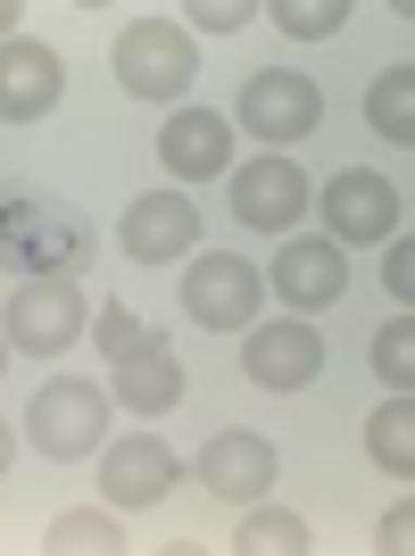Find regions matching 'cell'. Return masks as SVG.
I'll return each instance as SVG.
<instances>
[{
    "instance_id": "obj_17",
    "label": "cell",
    "mask_w": 415,
    "mask_h": 556,
    "mask_svg": "<svg viewBox=\"0 0 415 556\" xmlns=\"http://www.w3.org/2000/svg\"><path fill=\"white\" fill-rule=\"evenodd\" d=\"M366 457L382 465V473H399V482L415 473V407H407V391H399L391 407L366 424Z\"/></svg>"
},
{
    "instance_id": "obj_22",
    "label": "cell",
    "mask_w": 415,
    "mask_h": 556,
    "mask_svg": "<svg viewBox=\"0 0 415 556\" xmlns=\"http://www.w3.org/2000/svg\"><path fill=\"white\" fill-rule=\"evenodd\" d=\"M374 374H382L391 391H407V382H415V325H407V316L374 332Z\"/></svg>"
},
{
    "instance_id": "obj_16",
    "label": "cell",
    "mask_w": 415,
    "mask_h": 556,
    "mask_svg": "<svg viewBox=\"0 0 415 556\" xmlns=\"http://www.w3.org/2000/svg\"><path fill=\"white\" fill-rule=\"evenodd\" d=\"M200 482L216 490V498H232V507L266 498V490H275V448H266V432H216V441L200 448Z\"/></svg>"
},
{
    "instance_id": "obj_2",
    "label": "cell",
    "mask_w": 415,
    "mask_h": 556,
    "mask_svg": "<svg viewBox=\"0 0 415 556\" xmlns=\"http://www.w3.org/2000/svg\"><path fill=\"white\" fill-rule=\"evenodd\" d=\"M200 75V42L175 17H134L116 34V84L134 100H184V84Z\"/></svg>"
},
{
    "instance_id": "obj_29",
    "label": "cell",
    "mask_w": 415,
    "mask_h": 556,
    "mask_svg": "<svg viewBox=\"0 0 415 556\" xmlns=\"http://www.w3.org/2000/svg\"><path fill=\"white\" fill-rule=\"evenodd\" d=\"M0 366H9V349H0Z\"/></svg>"
},
{
    "instance_id": "obj_21",
    "label": "cell",
    "mask_w": 415,
    "mask_h": 556,
    "mask_svg": "<svg viewBox=\"0 0 415 556\" xmlns=\"http://www.w3.org/2000/svg\"><path fill=\"white\" fill-rule=\"evenodd\" d=\"M116 507H75V515H59L50 523V548H116Z\"/></svg>"
},
{
    "instance_id": "obj_10",
    "label": "cell",
    "mask_w": 415,
    "mask_h": 556,
    "mask_svg": "<svg viewBox=\"0 0 415 556\" xmlns=\"http://www.w3.org/2000/svg\"><path fill=\"white\" fill-rule=\"evenodd\" d=\"M116 241H125L134 266H175V257L200 250V208H191L184 191H141L134 208H125V225H116Z\"/></svg>"
},
{
    "instance_id": "obj_28",
    "label": "cell",
    "mask_w": 415,
    "mask_h": 556,
    "mask_svg": "<svg viewBox=\"0 0 415 556\" xmlns=\"http://www.w3.org/2000/svg\"><path fill=\"white\" fill-rule=\"evenodd\" d=\"M9 457H17V441H9V424H0V482H9Z\"/></svg>"
},
{
    "instance_id": "obj_20",
    "label": "cell",
    "mask_w": 415,
    "mask_h": 556,
    "mask_svg": "<svg viewBox=\"0 0 415 556\" xmlns=\"http://www.w3.org/2000/svg\"><path fill=\"white\" fill-rule=\"evenodd\" d=\"M266 17H275L291 42H332V34L349 25V9H341V0H275Z\"/></svg>"
},
{
    "instance_id": "obj_27",
    "label": "cell",
    "mask_w": 415,
    "mask_h": 556,
    "mask_svg": "<svg viewBox=\"0 0 415 556\" xmlns=\"http://www.w3.org/2000/svg\"><path fill=\"white\" fill-rule=\"evenodd\" d=\"M17 17H25L17 0H0V42H17Z\"/></svg>"
},
{
    "instance_id": "obj_14",
    "label": "cell",
    "mask_w": 415,
    "mask_h": 556,
    "mask_svg": "<svg viewBox=\"0 0 415 556\" xmlns=\"http://www.w3.org/2000/svg\"><path fill=\"white\" fill-rule=\"evenodd\" d=\"M159 159L175 184H208V175H225L232 166V125L216 109H175L159 125Z\"/></svg>"
},
{
    "instance_id": "obj_6",
    "label": "cell",
    "mask_w": 415,
    "mask_h": 556,
    "mask_svg": "<svg viewBox=\"0 0 415 556\" xmlns=\"http://www.w3.org/2000/svg\"><path fill=\"white\" fill-rule=\"evenodd\" d=\"M84 325H92V316H84L75 275H25L17 291H9V349L50 357V349H75V332H84Z\"/></svg>"
},
{
    "instance_id": "obj_19",
    "label": "cell",
    "mask_w": 415,
    "mask_h": 556,
    "mask_svg": "<svg viewBox=\"0 0 415 556\" xmlns=\"http://www.w3.org/2000/svg\"><path fill=\"white\" fill-rule=\"evenodd\" d=\"M241 548H257V556H300L307 548V523L291 507H250V515H241Z\"/></svg>"
},
{
    "instance_id": "obj_25",
    "label": "cell",
    "mask_w": 415,
    "mask_h": 556,
    "mask_svg": "<svg viewBox=\"0 0 415 556\" xmlns=\"http://www.w3.org/2000/svg\"><path fill=\"white\" fill-rule=\"evenodd\" d=\"M382 282H391V291H399V307L415 300V241H407V232H399V241H391V266H382Z\"/></svg>"
},
{
    "instance_id": "obj_7",
    "label": "cell",
    "mask_w": 415,
    "mask_h": 556,
    "mask_svg": "<svg viewBox=\"0 0 415 556\" xmlns=\"http://www.w3.org/2000/svg\"><path fill=\"white\" fill-rule=\"evenodd\" d=\"M175 482H184V457H175L159 432H134V441H109V448H100V498H109L116 515H125V507H134V515L159 507Z\"/></svg>"
},
{
    "instance_id": "obj_23",
    "label": "cell",
    "mask_w": 415,
    "mask_h": 556,
    "mask_svg": "<svg viewBox=\"0 0 415 556\" xmlns=\"http://www.w3.org/2000/svg\"><path fill=\"white\" fill-rule=\"evenodd\" d=\"M184 17H200V34H241L250 17H266L257 0H191Z\"/></svg>"
},
{
    "instance_id": "obj_11",
    "label": "cell",
    "mask_w": 415,
    "mask_h": 556,
    "mask_svg": "<svg viewBox=\"0 0 415 556\" xmlns=\"http://www.w3.org/2000/svg\"><path fill=\"white\" fill-rule=\"evenodd\" d=\"M266 291H275L282 307H300V316L332 307V300L349 291V257H341V241H282L275 266H266Z\"/></svg>"
},
{
    "instance_id": "obj_5",
    "label": "cell",
    "mask_w": 415,
    "mask_h": 556,
    "mask_svg": "<svg viewBox=\"0 0 415 556\" xmlns=\"http://www.w3.org/2000/svg\"><path fill=\"white\" fill-rule=\"evenodd\" d=\"M257 300H266V275L232 250H200V266L184 275V316L208 332H241L257 316Z\"/></svg>"
},
{
    "instance_id": "obj_8",
    "label": "cell",
    "mask_w": 415,
    "mask_h": 556,
    "mask_svg": "<svg viewBox=\"0 0 415 556\" xmlns=\"http://www.w3.org/2000/svg\"><path fill=\"white\" fill-rule=\"evenodd\" d=\"M399 232V184L374 166H341L324 184V241H391Z\"/></svg>"
},
{
    "instance_id": "obj_1",
    "label": "cell",
    "mask_w": 415,
    "mask_h": 556,
    "mask_svg": "<svg viewBox=\"0 0 415 556\" xmlns=\"http://www.w3.org/2000/svg\"><path fill=\"white\" fill-rule=\"evenodd\" d=\"M0 250L17 257L25 275H84V225L75 208L42 200V191H0Z\"/></svg>"
},
{
    "instance_id": "obj_26",
    "label": "cell",
    "mask_w": 415,
    "mask_h": 556,
    "mask_svg": "<svg viewBox=\"0 0 415 556\" xmlns=\"http://www.w3.org/2000/svg\"><path fill=\"white\" fill-rule=\"evenodd\" d=\"M407 540H415V507L399 498V507L382 515V548H407Z\"/></svg>"
},
{
    "instance_id": "obj_24",
    "label": "cell",
    "mask_w": 415,
    "mask_h": 556,
    "mask_svg": "<svg viewBox=\"0 0 415 556\" xmlns=\"http://www.w3.org/2000/svg\"><path fill=\"white\" fill-rule=\"evenodd\" d=\"M92 341L109 349V357H125V349L141 341V325H134V307H100V316H92Z\"/></svg>"
},
{
    "instance_id": "obj_18",
    "label": "cell",
    "mask_w": 415,
    "mask_h": 556,
    "mask_svg": "<svg viewBox=\"0 0 415 556\" xmlns=\"http://www.w3.org/2000/svg\"><path fill=\"white\" fill-rule=\"evenodd\" d=\"M366 125H374L382 141H399V150L415 141V75H407V67L374 75V92H366Z\"/></svg>"
},
{
    "instance_id": "obj_15",
    "label": "cell",
    "mask_w": 415,
    "mask_h": 556,
    "mask_svg": "<svg viewBox=\"0 0 415 556\" xmlns=\"http://www.w3.org/2000/svg\"><path fill=\"white\" fill-rule=\"evenodd\" d=\"M59 84H67V75H59V50L50 42H0V116H9V125H34V116H50L59 109Z\"/></svg>"
},
{
    "instance_id": "obj_3",
    "label": "cell",
    "mask_w": 415,
    "mask_h": 556,
    "mask_svg": "<svg viewBox=\"0 0 415 556\" xmlns=\"http://www.w3.org/2000/svg\"><path fill=\"white\" fill-rule=\"evenodd\" d=\"M25 441L42 448L50 465H67V457H92L100 441H109V391L100 382H42L34 391V407H25Z\"/></svg>"
},
{
    "instance_id": "obj_13",
    "label": "cell",
    "mask_w": 415,
    "mask_h": 556,
    "mask_svg": "<svg viewBox=\"0 0 415 556\" xmlns=\"http://www.w3.org/2000/svg\"><path fill=\"white\" fill-rule=\"evenodd\" d=\"M109 399L125 407V416H175V399H184V357H175L159 332H141V341L116 357Z\"/></svg>"
},
{
    "instance_id": "obj_4",
    "label": "cell",
    "mask_w": 415,
    "mask_h": 556,
    "mask_svg": "<svg viewBox=\"0 0 415 556\" xmlns=\"http://www.w3.org/2000/svg\"><path fill=\"white\" fill-rule=\"evenodd\" d=\"M241 125H250L266 150H291V141H307L324 125V92L307 84L300 67H257L250 84H241Z\"/></svg>"
},
{
    "instance_id": "obj_9",
    "label": "cell",
    "mask_w": 415,
    "mask_h": 556,
    "mask_svg": "<svg viewBox=\"0 0 415 556\" xmlns=\"http://www.w3.org/2000/svg\"><path fill=\"white\" fill-rule=\"evenodd\" d=\"M307 216V175L282 150H266V159L250 166H232V225H250V232H291Z\"/></svg>"
},
{
    "instance_id": "obj_12",
    "label": "cell",
    "mask_w": 415,
    "mask_h": 556,
    "mask_svg": "<svg viewBox=\"0 0 415 556\" xmlns=\"http://www.w3.org/2000/svg\"><path fill=\"white\" fill-rule=\"evenodd\" d=\"M241 374H250L257 391H307L324 374V341L307 316H291V325H257L250 349H241Z\"/></svg>"
}]
</instances>
